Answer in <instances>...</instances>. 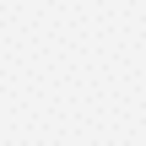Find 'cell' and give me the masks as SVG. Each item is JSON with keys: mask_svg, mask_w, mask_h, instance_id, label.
Segmentation results:
<instances>
[]
</instances>
